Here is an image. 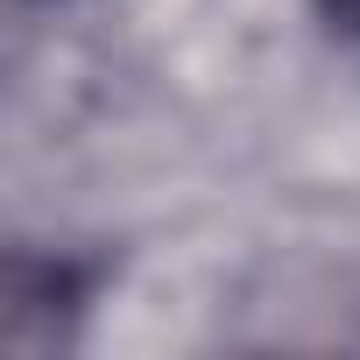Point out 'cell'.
Returning a JSON list of instances; mask_svg holds the SVG:
<instances>
[{"label":"cell","instance_id":"cell-1","mask_svg":"<svg viewBox=\"0 0 360 360\" xmlns=\"http://www.w3.org/2000/svg\"><path fill=\"white\" fill-rule=\"evenodd\" d=\"M325 15H332L339 29H353V36H360V0H325Z\"/></svg>","mask_w":360,"mask_h":360}]
</instances>
